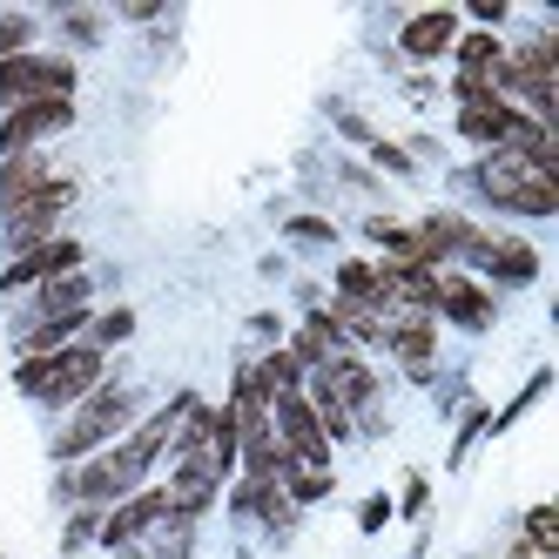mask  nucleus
<instances>
[{
  "instance_id": "obj_1",
  "label": "nucleus",
  "mask_w": 559,
  "mask_h": 559,
  "mask_svg": "<svg viewBox=\"0 0 559 559\" xmlns=\"http://www.w3.org/2000/svg\"><path fill=\"white\" fill-rule=\"evenodd\" d=\"M478 189L512 216H552L559 210V176L526 163V155H512V148H492L486 163H478Z\"/></svg>"
},
{
  "instance_id": "obj_2",
  "label": "nucleus",
  "mask_w": 559,
  "mask_h": 559,
  "mask_svg": "<svg viewBox=\"0 0 559 559\" xmlns=\"http://www.w3.org/2000/svg\"><path fill=\"white\" fill-rule=\"evenodd\" d=\"M14 384L27 397H41V405H82V397L102 384V350L95 344H68L55 357H21Z\"/></svg>"
},
{
  "instance_id": "obj_3",
  "label": "nucleus",
  "mask_w": 559,
  "mask_h": 559,
  "mask_svg": "<svg viewBox=\"0 0 559 559\" xmlns=\"http://www.w3.org/2000/svg\"><path fill=\"white\" fill-rule=\"evenodd\" d=\"M129 418H135V391L95 384V391L82 397V412L68 418V431L55 438V459H88V452H102L115 431H129Z\"/></svg>"
},
{
  "instance_id": "obj_4",
  "label": "nucleus",
  "mask_w": 559,
  "mask_h": 559,
  "mask_svg": "<svg viewBox=\"0 0 559 559\" xmlns=\"http://www.w3.org/2000/svg\"><path fill=\"white\" fill-rule=\"evenodd\" d=\"M27 102H74V61L68 55L0 61V108H27Z\"/></svg>"
},
{
  "instance_id": "obj_5",
  "label": "nucleus",
  "mask_w": 559,
  "mask_h": 559,
  "mask_svg": "<svg viewBox=\"0 0 559 559\" xmlns=\"http://www.w3.org/2000/svg\"><path fill=\"white\" fill-rule=\"evenodd\" d=\"M68 203H74V176H55V182H41V189H34L27 203L8 216V250H14V257L41 250L48 236H55V216H61Z\"/></svg>"
},
{
  "instance_id": "obj_6",
  "label": "nucleus",
  "mask_w": 559,
  "mask_h": 559,
  "mask_svg": "<svg viewBox=\"0 0 559 559\" xmlns=\"http://www.w3.org/2000/svg\"><path fill=\"white\" fill-rule=\"evenodd\" d=\"M74 122V102H27V108H8L0 122V163L8 155H34V142H48Z\"/></svg>"
},
{
  "instance_id": "obj_7",
  "label": "nucleus",
  "mask_w": 559,
  "mask_h": 559,
  "mask_svg": "<svg viewBox=\"0 0 559 559\" xmlns=\"http://www.w3.org/2000/svg\"><path fill=\"white\" fill-rule=\"evenodd\" d=\"M82 270V243H68V236H48L41 250L14 257L8 270H0V290H27V284H55V276Z\"/></svg>"
},
{
  "instance_id": "obj_8",
  "label": "nucleus",
  "mask_w": 559,
  "mask_h": 559,
  "mask_svg": "<svg viewBox=\"0 0 559 559\" xmlns=\"http://www.w3.org/2000/svg\"><path fill=\"white\" fill-rule=\"evenodd\" d=\"M465 257L486 276H499V284H533V276H539V250L533 243H512V236H472Z\"/></svg>"
},
{
  "instance_id": "obj_9",
  "label": "nucleus",
  "mask_w": 559,
  "mask_h": 559,
  "mask_svg": "<svg viewBox=\"0 0 559 559\" xmlns=\"http://www.w3.org/2000/svg\"><path fill=\"white\" fill-rule=\"evenodd\" d=\"M519 115H526V108H512V102H499V95H465V102H459V135L486 142V148H506L512 129H519Z\"/></svg>"
},
{
  "instance_id": "obj_10",
  "label": "nucleus",
  "mask_w": 559,
  "mask_h": 559,
  "mask_svg": "<svg viewBox=\"0 0 559 559\" xmlns=\"http://www.w3.org/2000/svg\"><path fill=\"white\" fill-rule=\"evenodd\" d=\"M431 310H445L459 331H486L492 324V297L472 284V276H459V270H438V297H431Z\"/></svg>"
},
{
  "instance_id": "obj_11",
  "label": "nucleus",
  "mask_w": 559,
  "mask_h": 559,
  "mask_svg": "<svg viewBox=\"0 0 559 559\" xmlns=\"http://www.w3.org/2000/svg\"><path fill=\"white\" fill-rule=\"evenodd\" d=\"M452 41H459V14H452V8H425V14H412V21H405V34H397V48H405L412 61H438V55H452Z\"/></svg>"
},
{
  "instance_id": "obj_12",
  "label": "nucleus",
  "mask_w": 559,
  "mask_h": 559,
  "mask_svg": "<svg viewBox=\"0 0 559 559\" xmlns=\"http://www.w3.org/2000/svg\"><path fill=\"white\" fill-rule=\"evenodd\" d=\"M163 512H169V492H129L122 506L108 512L102 546H129V539H142L148 526H163Z\"/></svg>"
},
{
  "instance_id": "obj_13",
  "label": "nucleus",
  "mask_w": 559,
  "mask_h": 559,
  "mask_svg": "<svg viewBox=\"0 0 559 559\" xmlns=\"http://www.w3.org/2000/svg\"><path fill=\"white\" fill-rule=\"evenodd\" d=\"M384 344L412 365V378H425V365H431V344H438V331H431V317H412V310H391L384 317Z\"/></svg>"
},
{
  "instance_id": "obj_14",
  "label": "nucleus",
  "mask_w": 559,
  "mask_h": 559,
  "mask_svg": "<svg viewBox=\"0 0 559 559\" xmlns=\"http://www.w3.org/2000/svg\"><path fill=\"white\" fill-rule=\"evenodd\" d=\"M317 384H324V391L337 397V405H344V412H350V405H371V397H378V378H371L365 365H357V357H344V350L331 357V365H324V371H317Z\"/></svg>"
},
{
  "instance_id": "obj_15",
  "label": "nucleus",
  "mask_w": 559,
  "mask_h": 559,
  "mask_svg": "<svg viewBox=\"0 0 559 559\" xmlns=\"http://www.w3.org/2000/svg\"><path fill=\"white\" fill-rule=\"evenodd\" d=\"M41 182H55V169L41 155H8V163H0V216H14Z\"/></svg>"
},
{
  "instance_id": "obj_16",
  "label": "nucleus",
  "mask_w": 559,
  "mask_h": 559,
  "mask_svg": "<svg viewBox=\"0 0 559 559\" xmlns=\"http://www.w3.org/2000/svg\"><path fill=\"white\" fill-rule=\"evenodd\" d=\"M452 55H459V74H465V82H486V88H492V68L506 61L499 34H459Z\"/></svg>"
},
{
  "instance_id": "obj_17",
  "label": "nucleus",
  "mask_w": 559,
  "mask_h": 559,
  "mask_svg": "<svg viewBox=\"0 0 559 559\" xmlns=\"http://www.w3.org/2000/svg\"><path fill=\"white\" fill-rule=\"evenodd\" d=\"M88 324V310H68V317H41L27 337H21V357H55V350H68L74 344V331Z\"/></svg>"
},
{
  "instance_id": "obj_18",
  "label": "nucleus",
  "mask_w": 559,
  "mask_h": 559,
  "mask_svg": "<svg viewBox=\"0 0 559 559\" xmlns=\"http://www.w3.org/2000/svg\"><path fill=\"white\" fill-rule=\"evenodd\" d=\"M337 304H357V310H378V317H384L378 263H344V270H337Z\"/></svg>"
},
{
  "instance_id": "obj_19",
  "label": "nucleus",
  "mask_w": 559,
  "mask_h": 559,
  "mask_svg": "<svg viewBox=\"0 0 559 559\" xmlns=\"http://www.w3.org/2000/svg\"><path fill=\"white\" fill-rule=\"evenodd\" d=\"M250 378H257V391H263L270 405H276V397H290V391L304 384V365H297L290 350H270V357H263V365H257Z\"/></svg>"
},
{
  "instance_id": "obj_20",
  "label": "nucleus",
  "mask_w": 559,
  "mask_h": 559,
  "mask_svg": "<svg viewBox=\"0 0 559 559\" xmlns=\"http://www.w3.org/2000/svg\"><path fill=\"white\" fill-rule=\"evenodd\" d=\"M68 310H88V276L68 270L55 284H41V317H68Z\"/></svg>"
},
{
  "instance_id": "obj_21",
  "label": "nucleus",
  "mask_w": 559,
  "mask_h": 559,
  "mask_svg": "<svg viewBox=\"0 0 559 559\" xmlns=\"http://www.w3.org/2000/svg\"><path fill=\"white\" fill-rule=\"evenodd\" d=\"M526 552H539V559L559 552V512L552 506H533L526 512Z\"/></svg>"
},
{
  "instance_id": "obj_22",
  "label": "nucleus",
  "mask_w": 559,
  "mask_h": 559,
  "mask_svg": "<svg viewBox=\"0 0 559 559\" xmlns=\"http://www.w3.org/2000/svg\"><path fill=\"white\" fill-rule=\"evenodd\" d=\"M27 41H34V21L27 14H0V61L27 55Z\"/></svg>"
},
{
  "instance_id": "obj_23",
  "label": "nucleus",
  "mask_w": 559,
  "mask_h": 559,
  "mask_svg": "<svg viewBox=\"0 0 559 559\" xmlns=\"http://www.w3.org/2000/svg\"><path fill=\"white\" fill-rule=\"evenodd\" d=\"M163 546H155V559H189V519H176V512H163V533H155Z\"/></svg>"
},
{
  "instance_id": "obj_24",
  "label": "nucleus",
  "mask_w": 559,
  "mask_h": 559,
  "mask_svg": "<svg viewBox=\"0 0 559 559\" xmlns=\"http://www.w3.org/2000/svg\"><path fill=\"white\" fill-rule=\"evenodd\" d=\"M135 331V310H108V317H95V350H108V344H122Z\"/></svg>"
},
{
  "instance_id": "obj_25",
  "label": "nucleus",
  "mask_w": 559,
  "mask_h": 559,
  "mask_svg": "<svg viewBox=\"0 0 559 559\" xmlns=\"http://www.w3.org/2000/svg\"><path fill=\"white\" fill-rule=\"evenodd\" d=\"M290 236H304V243H331V223H324V216H297Z\"/></svg>"
},
{
  "instance_id": "obj_26",
  "label": "nucleus",
  "mask_w": 559,
  "mask_h": 559,
  "mask_svg": "<svg viewBox=\"0 0 559 559\" xmlns=\"http://www.w3.org/2000/svg\"><path fill=\"white\" fill-rule=\"evenodd\" d=\"M384 519H391V499H365V512H357V526H365V533H378Z\"/></svg>"
},
{
  "instance_id": "obj_27",
  "label": "nucleus",
  "mask_w": 559,
  "mask_h": 559,
  "mask_svg": "<svg viewBox=\"0 0 559 559\" xmlns=\"http://www.w3.org/2000/svg\"><path fill=\"white\" fill-rule=\"evenodd\" d=\"M371 155H378L391 176H405V169H412V163H405V148H391V142H371Z\"/></svg>"
},
{
  "instance_id": "obj_28",
  "label": "nucleus",
  "mask_w": 559,
  "mask_h": 559,
  "mask_svg": "<svg viewBox=\"0 0 559 559\" xmlns=\"http://www.w3.org/2000/svg\"><path fill=\"white\" fill-rule=\"evenodd\" d=\"M472 14L486 21V27H499V21H506V0H472Z\"/></svg>"
},
{
  "instance_id": "obj_29",
  "label": "nucleus",
  "mask_w": 559,
  "mask_h": 559,
  "mask_svg": "<svg viewBox=\"0 0 559 559\" xmlns=\"http://www.w3.org/2000/svg\"><path fill=\"white\" fill-rule=\"evenodd\" d=\"M506 559H539V552H526V546H512V552H506Z\"/></svg>"
}]
</instances>
